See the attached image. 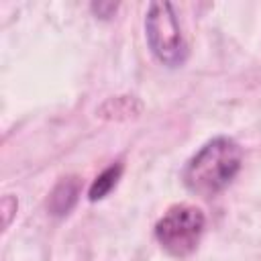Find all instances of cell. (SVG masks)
Segmentation results:
<instances>
[{
    "mask_svg": "<svg viewBox=\"0 0 261 261\" xmlns=\"http://www.w3.org/2000/svg\"><path fill=\"white\" fill-rule=\"evenodd\" d=\"M243 165V149L230 137L210 139L196 155H192L181 171L184 186L202 198L222 192Z\"/></svg>",
    "mask_w": 261,
    "mask_h": 261,
    "instance_id": "6da1fadb",
    "label": "cell"
},
{
    "mask_svg": "<svg viewBox=\"0 0 261 261\" xmlns=\"http://www.w3.org/2000/svg\"><path fill=\"white\" fill-rule=\"evenodd\" d=\"M206 226L204 212L194 204L171 206L155 224V239L171 257H188L200 245Z\"/></svg>",
    "mask_w": 261,
    "mask_h": 261,
    "instance_id": "7a4b0ae2",
    "label": "cell"
},
{
    "mask_svg": "<svg viewBox=\"0 0 261 261\" xmlns=\"http://www.w3.org/2000/svg\"><path fill=\"white\" fill-rule=\"evenodd\" d=\"M145 33L151 53L167 67H179L188 59V45L184 41L175 10L169 2H151L145 16Z\"/></svg>",
    "mask_w": 261,
    "mask_h": 261,
    "instance_id": "3957f363",
    "label": "cell"
},
{
    "mask_svg": "<svg viewBox=\"0 0 261 261\" xmlns=\"http://www.w3.org/2000/svg\"><path fill=\"white\" fill-rule=\"evenodd\" d=\"M80 192H82V181H80V177L67 175V177L59 179L57 186L51 190L49 200H47L49 212H51L53 216H63V214H67V212L75 206Z\"/></svg>",
    "mask_w": 261,
    "mask_h": 261,
    "instance_id": "277c9868",
    "label": "cell"
},
{
    "mask_svg": "<svg viewBox=\"0 0 261 261\" xmlns=\"http://www.w3.org/2000/svg\"><path fill=\"white\" fill-rule=\"evenodd\" d=\"M120 173H122V165H120V163H114V165L106 167V169H104V171H102V173L92 181L90 192H88V198H90L92 202L106 198V196L114 190V186L118 184Z\"/></svg>",
    "mask_w": 261,
    "mask_h": 261,
    "instance_id": "5b68a950",
    "label": "cell"
},
{
    "mask_svg": "<svg viewBox=\"0 0 261 261\" xmlns=\"http://www.w3.org/2000/svg\"><path fill=\"white\" fill-rule=\"evenodd\" d=\"M16 206H18L16 198H12V196H4V200H2V212H4V226H8V224H10V216H12V212H16Z\"/></svg>",
    "mask_w": 261,
    "mask_h": 261,
    "instance_id": "8992f818",
    "label": "cell"
}]
</instances>
